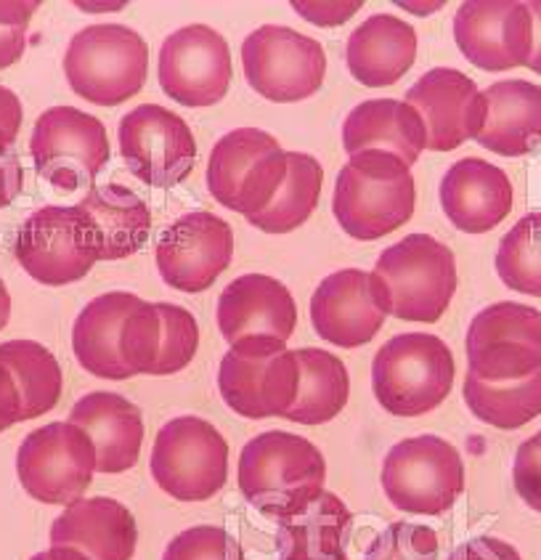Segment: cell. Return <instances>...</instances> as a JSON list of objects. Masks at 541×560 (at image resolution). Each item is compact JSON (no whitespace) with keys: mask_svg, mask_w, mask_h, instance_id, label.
I'll return each instance as SVG.
<instances>
[{"mask_svg":"<svg viewBox=\"0 0 541 560\" xmlns=\"http://www.w3.org/2000/svg\"><path fill=\"white\" fill-rule=\"evenodd\" d=\"M416 186L409 165L393 152L351 154L334 182L332 213L348 236L375 242L412 221Z\"/></svg>","mask_w":541,"mask_h":560,"instance_id":"cell-1","label":"cell"},{"mask_svg":"<svg viewBox=\"0 0 541 560\" xmlns=\"http://www.w3.org/2000/svg\"><path fill=\"white\" fill-rule=\"evenodd\" d=\"M379 308L401 322L435 325L457 292V258L431 234H409L369 271Z\"/></svg>","mask_w":541,"mask_h":560,"instance_id":"cell-2","label":"cell"},{"mask_svg":"<svg viewBox=\"0 0 541 560\" xmlns=\"http://www.w3.org/2000/svg\"><path fill=\"white\" fill-rule=\"evenodd\" d=\"M236 478L255 510L282 521L325 491L327 463L303 435L269 431L247 441Z\"/></svg>","mask_w":541,"mask_h":560,"instance_id":"cell-3","label":"cell"},{"mask_svg":"<svg viewBox=\"0 0 541 560\" xmlns=\"http://www.w3.org/2000/svg\"><path fill=\"white\" fill-rule=\"evenodd\" d=\"M451 348L431 332L390 338L372 362V388L379 407L396 417H420L438 409L451 394Z\"/></svg>","mask_w":541,"mask_h":560,"instance_id":"cell-4","label":"cell"},{"mask_svg":"<svg viewBox=\"0 0 541 560\" xmlns=\"http://www.w3.org/2000/svg\"><path fill=\"white\" fill-rule=\"evenodd\" d=\"M70 89L98 107H117L141 93L149 74V46L122 24H91L64 54Z\"/></svg>","mask_w":541,"mask_h":560,"instance_id":"cell-5","label":"cell"},{"mask_svg":"<svg viewBox=\"0 0 541 560\" xmlns=\"http://www.w3.org/2000/svg\"><path fill=\"white\" fill-rule=\"evenodd\" d=\"M14 255L35 282L64 288L102 260V242L80 205H46L22 223Z\"/></svg>","mask_w":541,"mask_h":560,"instance_id":"cell-6","label":"cell"},{"mask_svg":"<svg viewBox=\"0 0 541 560\" xmlns=\"http://www.w3.org/2000/svg\"><path fill=\"white\" fill-rule=\"evenodd\" d=\"M290 154L260 128H236L213 147L208 189L223 208L250 218L271 205L287 178Z\"/></svg>","mask_w":541,"mask_h":560,"instance_id":"cell-7","label":"cell"},{"mask_svg":"<svg viewBox=\"0 0 541 560\" xmlns=\"http://www.w3.org/2000/svg\"><path fill=\"white\" fill-rule=\"evenodd\" d=\"M217 388L236 415L250 420L284 417L301 388L295 351L277 338L239 340L221 359Z\"/></svg>","mask_w":541,"mask_h":560,"instance_id":"cell-8","label":"cell"},{"mask_svg":"<svg viewBox=\"0 0 541 560\" xmlns=\"http://www.w3.org/2000/svg\"><path fill=\"white\" fill-rule=\"evenodd\" d=\"M383 489L409 515H440L464 491L462 454L440 435L403 439L385 454Z\"/></svg>","mask_w":541,"mask_h":560,"instance_id":"cell-9","label":"cell"},{"mask_svg":"<svg viewBox=\"0 0 541 560\" xmlns=\"http://www.w3.org/2000/svg\"><path fill=\"white\" fill-rule=\"evenodd\" d=\"M152 476L178 502H204L226 487L228 444L213 422L186 415L165 422L154 439Z\"/></svg>","mask_w":541,"mask_h":560,"instance_id":"cell-10","label":"cell"},{"mask_svg":"<svg viewBox=\"0 0 541 560\" xmlns=\"http://www.w3.org/2000/svg\"><path fill=\"white\" fill-rule=\"evenodd\" d=\"M96 472V444L83 428L48 422L27 433L16 452V476L24 491L43 505L83 500Z\"/></svg>","mask_w":541,"mask_h":560,"instance_id":"cell-11","label":"cell"},{"mask_svg":"<svg viewBox=\"0 0 541 560\" xmlns=\"http://www.w3.org/2000/svg\"><path fill=\"white\" fill-rule=\"evenodd\" d=\"M245 78L255 93L277 104L310 98L327 74L325 46L282 24H266L242 43Z\"/></svg>","mask_w":541,"mask_h":560,"instance_id":"cell-12","label":"cell"},{"mask_svg":"<svg viewBox=\"0 0 541 560\" xmlns=\"http://www.w3.org/2000/svg\"><path fill=\"white\" fill-rule=\"evenodd\" d=\"M35 171L61 191L91 186L109 163L107 128L98 117L74 107H51L37 117L30 139Z\"/></svg>","mask_w":541,"mask_h":560,"instance_id":"cell-13","label":"cell"},{"mask_svg":"<svg viewBox=\"0 0 541 560\" xmlns=\"http://www.w3.org/2000/svg\"><path fill=\"white\" fill-rule=\"evenodd\" d=\"M470 375L486 383L524 380L541 366V311L524 303L486 306L468 329Z\"/></svg>","mask_w":541,"mask_h":560,"instance_id":"cell-14","label":"cell"},{"mask_svg":"<svg viewBox=\"0 0 541 560\" xmlns=\"http://www.w3.org/2000/svg\"><path fill=\"white\" fill-rule=\"evenodd\" d=\"M120 152L128 171L154 189H170L197 165V141L176 112L141 104L120 120Z\"/></svg>","mask_w":541,"mask_h":560,"instance_id":"cell-15","label":"cell"},{"mask_svg":"<svg viewBox=\"0 0 541 560\" xmlns=\"http://www.w3.org/2000/svg\"><path fill=\"white\" fill-rule=\"evenodd\" d=\"M160 85L184 107H213L232 85V51L208 24L180 27L160 51Z\"/></svg>","mask_w":541,"mask_h":560,"instance_id":"cell-16","label":"cell"},{"mask_svg":"<svg viewBox=\"0 0 541 560\" xmlns=\"http://www.w3.org/2000/svg\"><path fill=\"white\" fill-rule=\"evenodd\" d=\"M154 258L167 288L204 292L232 266L234 232L215 213H186L160 236Z\"/></svg>","mask_w":541,"mask_h":560,"instance_id":"cell-17","label":"cell"},{"mask_svg":"<svg viewBox=\"0 0 541 560\" xmlns=\"http://www.w3.org/2000/svg\"><path fill=\"white\" fill-rule=\"evenodd\" d=\"M454 40L464 59L483 72L526 67L533 48V19L528 3L468 0L454 16Z\"/></svg>","mask_w":541,"mask_h":560,"instance_id":"cell-18","label":"cell"},{"mask_svg":"<svg viewBox=\"0 0 541 560\" xmlns=\"http://www.w3.org/2000/svg\"><path fill=\"white\" fill-rule=\"evenodd\" d=\"M407 104L425 120L431 152H454L464 141L478 139L489 117L486 93L478 89L475 80L451 67L422 74L407 91Z\"/></svg>","mask_w":541,"mask_h":560,"instance_id":"cell-19","label":"cell"},{"mask_svg":"<svg viewBox=\"0 0 541 560\" xmlns=\"http://www.w3.org/2000/svg\"><path fill=\"white\" fill-rule=\"evenodd\" d=\"M385 314L372 290L369 271L343 269L329 273L310 298V322L319 338L338 348H361L377 338Z\"/></svg>","mask_w":541,"mask_h":560,"instance_id":"cell-20","label":"cell"},{"mask_svg":"<svg viewBox=\"0 0 541 560\" xmlns=\"http://www.w3.org/2000/svg\"><path fill=\"white\" fill-rule=\"evenodd\" d=\"M217 327L228 346L247 338H277L287 343L297 327L292 292L266 273L236 277L217 298Z\"/></svg>","mask_w":541,"mask_h":560,"instance_id":"cell-21","label":"cell"},{"mask_svg":"<svg viewBox=\"0 0 541 560\" xmlns=\"http://www.w3.org/2000/svg\"><path fill=\"white\" fill-rule=\"evenodd\" d=\"M513 182L481 158L454 163L440 178V208L464 234H486L513 213Z\"/></svg>","mask_w":541,"mask_h":560,"instance_id":"cell-22","label":"cell"},{"mask_svg":"<svg viewBox=\"0 0 541 560\" xmlns=\"http://www.w3.org/2000/svg\"><path fill=\"white\" fill-rule=\"evenodd\" d=\"M136 545L133 513L109 497L72 502L51 524V547H72L89 560H133Z\"/></svg>","mask_w":541,"mask_h":560,"instance_id":"cell-23","label":"cell"},{"mask_svg":"<svg viewBox=\"0 0 541 560\" xmlns=\"http://www.w3.org/2000/svg\"><path fill=\"white\" fill-rule=\"evenodd\" d=\"M70 422L83 428L96 444L98 472H126L139 463L144 446V415L126 396L111 390L83 396L72 407Z\"/></svg>","mask_w":541,"mask_h":560,"instance_id":"cell-24","label":"cell"},{"mask_svg":"<svg viewBox=\"0 0 541 560\" xmlns=\"http://www.w3.org/2000/svg\"><path fill=\"white\" fill-rule=\"evenodd\" d=\"M416 33L412 24L393 14H375L348 37V70L366 89H388L398 83L416 59Z\"/></svg>","mask_w":541,"mask_h":560,"instance_id":"cell-25","label":"cell"},{"mask_svg":"<svg viewBox=\"0 0 541 560\" xmlns=\"http://www.w3.org/2000/svg\"><path fill=\"white\" fill-rule=\"evenodd\" d=\"M343 147L348 154L369 149L393 152L412 167L427 149V128L412 104L396 98H369L345 117Z\"/></svg>","mask_w":541,"mask_h":560,"instance_id":"cell-26","label":"cell"},{"mask_svg":"<svg viewBox=\"0 0 541 560\" xmlns=\"http://www.w3.org/2000/svg\"><path fill=\"white\" fill-rule=\"evenodd\" d=\"M489 117L478 144L502 158H524L541 147V85L502 80L483 91Z\"/></svg>","mask_w":541,"mask_h":560,"instance_id":"cell-27","label":"cell"},{"mask_svg":"<svg viewBox=\"0 0 541 560\" xmlns=\"http://www.w3.org/2000/svg\"><path fill=\"white\" fill-rule=\"evenodd\" d=\"M141 298L133 292H104L80 311L72 329V351L80 366L93 377L128 380L133 377L122 362L120 338L130 308Z\"/></svg>","mask_w":541,"mask_h":560,"instance_id":"cell-28","label":"cell"},{"mask_svg":"<svg viewBox=\"0 0 541 560\" xmlns=\"http://www.w3.org/2000/svg\"><path fill=\"white\" fill-rule=\"evenodd\" d=\"M353 515L338 494L321 491L306 508L279 521V560H348Z\"/></svg>","mask_w":541,"mask_h":560,"instance_id":"cell-29","label":"cell"},{"mask_svg":"<svg viewBox=\"0 0 541 560\" xmlns=\"http://www.w3.org/2000/svg\"><path fill=\"white\" fill-rule=\"evenodd\" d=\"M80 208L96 223L102 260L128 258L146 245L149 232H152V213H149L144 199L128 186H93Z\"/></svg>","mask_w":541,"mask_h":560,"instance_id":"cell-30","label":"cell"},{"mask_svg":"<svg viewBox=\"0 0 541 560\" xmlns=\"http://www.w3.org/2000/svg\"><path fill=\"white\" fill-rule=\"evenodd\" d=\"M295 357L301 366V388L284 420L301 425H325L343 412L351 396V377L343 359L325 348H301Z\"/></svg>","mask_w":541,"mask_h":560,"instance_id":"cell-31","label":"cell"},{"mask_svg":"<svg viewBox=\"0 0 541 560\" xmlns=\"http://www.w3.org/2000/svg\"><path fill=\"white\" fill-rule=\"evenodd\" d=\"M0 362L11 372L22 401V420L48 415L61 398V366L46 346L35 340H5L0 343Z\"/></svg>","mask_w":541,"mask_h":560,"instance_id":"cell-32","label":"cell"},{"mask_svg":"<svg viewBox=\"0 0 541 560\" xmlns=\"http://www.w3.org/2000/svg\"><path fill=\"white\" fill-rule=\"evenodd\" d=\"M462 394L478 420L499 431H518L541 415V366L513 383H486L468 372Z\"/></svg>","mask_w":541,"mask_h":560,"instance_id":"cell-33","label":"cell"},{"mask_svg":"<svg viewBox=\"0 0 541 560\" xmlns=\"http://www.w3.org/2000/svg\"><path fill=\"white\" fill-rule=\"evenodd\" d=\"M287 178H284L279 195L260 213L247 218L255 229L266 234H290L292 229L303 226L314 215L319 205L321 186H325V167L306 152H287Z\"/></svg>","mask_w":541,"mask_h":560,"instance_id":"cell-34","label":"cell"},{"mask_svg":"<svg viewBox=\"0 0 541 560\" xmlns=\"http://www.w3.org/2000/svg\"><path fill=\"white\" fill-rule=\"evenodd\" d=\"M496 273L505 288L541 298V213L515 223L496 250Z\"/></svg>","mask_w":541,"mask_h":560,"instance_id":"cell-35","label":"cell"},{"mask_svg":"<svg viewBox=\"0 0 541 560\" xmlns=\"http://www.w3.org/2000/svg\"><path fill=\"white\" fill-rule=\"evenodd\" d=\"M160 340H163L160 303L139 301L126 316L120 338L122 362H126L130 375H154L160 359Z\"/></svg>","mask_w":541,"mask_h":560,"instance_id":"cell-36","label":"cell"},{"mask_svg":"<svg viewBox=\"0 0 541 560\" xmlns=\"http://www.w3.org/2000/svg\"><path fill=\"white\" fill-rule=\"evenodd\" d=\"M364 560H440L438 534L431 526L398 521L369 545Z\"/></svg>","mask_w":541,"mask_h":560,"instance_id":"cell-37","label":"cell"},{"mask_svg":"<svg viewBox=\"0 0 541 560\" xmlns=\"http://www.w3.org/2000/svg\"><path fill=\"white\" fill-rule=\"evenodd\" d=\"M163 560H245V552L226 528L195 526L170 539Z\"/></svg>","mask_w":541,"mask_h":560,"instance_id":"cell-38","label":"cell"},{"mask_svg":"<svg viewBox=\"0 0 541 560\" xmlns=\"http://www.w3.org/2000/svg\"><path fill=\"white\" fill-rule=\"evenodd\" d=\"M40 3L35 0H0V70H9L27 48L30 19Z\"/></svg>","mask_w":541,"mask_h":560,"instance_id":"cell-39","label":"cell"},{"mask_svg":"<svg viewBox=\"0 0 541 560\" xmlns=\"http://www.w3.org/2000/svg\"><path fill=\"white\" fill-rule=\"evenodd\" d=\"M513 483L526 505L541 513V431L526 439L515 452Z\"/></svg>","mask_w":541,"mask_h":560,"instance_id":"cell-40","label":"cell"},{"mask_svg":"<svg viewBox=\"0 0 541 560\" xmlns=\"http://www.w3.org/2000/svg\"><path fill=\"white\" fill-rule=\"evenodd\" d=\"M292 9L303 19H308V22L319 24V27H338V24H345L358 9H364V3H358V0H348V3H332V0H327V3H306V0H295Z\"/></svg>","mask_w":541,"mask_h":560,"instance_id":"cell-41","label":"cell"},{"mask_svg":"<svg viewBox=\"0 0 541 560\" xmlns=\"http://www.w3.org/2000/svg\"><path fill=\"white\" fill-rule=\"evenodd\" d=\"M449 560H524L520 552L513 545H507L505 539L496 537H475L468 539L464 545H459L451 552Z\"/></svg>","mask_w":541,"mask_h":560,"instance_id":"cell-42","label":"cell"},{"mask_svg":"<svg viewBox=\"0 0 541 560\" xmlns=\"http://www.w3.org/2000/svg\"><path fill=\"white\" fill-rule=\"evenodd\" d=\"M24 171L14 147H0V208H9L22 195Z\"/></svg>","mask_w":541,"mask_h":560,"instance_id":"cell-43","label":"cell"},{"mask_svg":"<svg viewBox=\"0 0 541 560\" xmlns=\"http://www.w3.org/2000/svg\"><path fill=\"white\" fill-rule=\"evenodd\" d=\"M24 112L22 102L14 91H9L5 85H0V147H14L19 128H22Z\"/></svg>","mask_w":541,"mask_h":560,"instance_id":"cell-44","label":"cell"},{"mask_svg":"<svg viewBox=\"0 0 541 560\" xmlns=\"http://www.w3.org/2000/svg\"><path fill=\"white\" fill-rule=\"evenodd\" d=\"M16 422H24L22 401H19L11 372L5 370L3 362H0V433L9 431V428L16 425Z\"/></svg>","mask_w":541,"mask_h":560,"instance_id":"cell-45","label":"cell"},{"mask_svg":"<svg viewBox=\"0 0 541 560\" xmlns=\"http://www.w3.org/2000/svg\"><path fill=\"white\" fill-rule=\"evenodd\" d=\"M528 11H531V19H533V48H531V56H528V65L533 72L541 74V0H533V3H528Z\"/></svg>","mask_w":541,"mask_h":560,"instance_id":"cell-46","label":"cell"},{"mask_svg":"<svg viewBox=\"0 0 541 560\" xmlns=\"http://www.w3.org/2000/svg\"><path fill=\"white\" fill-rule=\"evenodd\" d=\"M30 560H89L85 556H80L78 550H72V547H51V550L46 552H37Z\"/></svg>","mask_w":541,"mask_h":560,"instance_id":"cell-47","label":"cell"},{"mask_svg":"<svg viewBox=\"0 0 541 560\" xmlns=\"http://www.w3.org/2000/svg\"><path fill=\"white\" fill-rule=\"evenodd\" d=\"M11 319V295H9V288L3 284V279H0V329L9 325Z\"/></svg>","mask_w":541,"mask_h":560,"instance_id":"cell-48","label":"cell"}]
</instances>
